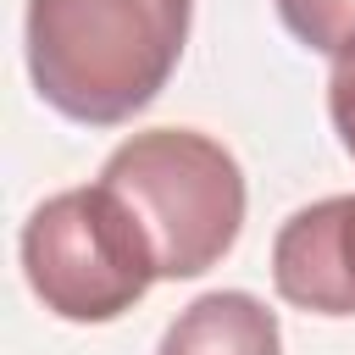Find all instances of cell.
<instances>
[{
  "instance_id": "obj_1",
  "label": "cell",
  "mask_w": 355,
  "mask_h": 355,
  "mask_svg": "<svg viewBox=\"0 0 355 355\" xmlns=\"http://www.w3.org/2000/svg\"><path fill=\"white\" fill-rule=\"evenodd\" d=\"M194 0H28V78L50 111L116 128L183 61Z\"/></svg>"
},
{
  "instance_id": "obj_2",
  "label": "cell",
  "mask_w": 355,
  "mask_h": 355,
  "mask_svg": "<svg viewBox=\"0 0 355 355\" xmlns=\"http://www.w3.org/2000/svg\"><path fill=\"white\" fill-rule=\"evenodd\" d=\"M100 183H111L155 244L161 277L211 272L244 227V172L227 144L200 128H144L122 139Z\"/></svg>"
},
{
  "instance_id": "obj_3",
  "label": "cell",
  "mask_w": 355,
  "mask_h": 355,
  "mask_svg": "<svg viewBox=\"0 0 355 355\" xmlns=\"http://www.w3.org/2000/svg\"><path fill=\"white\" fill-rule=\"evenodd\" d=\"M22 272L61 322H116L161 277L155 244L111 183L61 189L22 222Z\"/></svg>"
},
{
  "instance_id": "obj_4",
  "label": "cell",
  "mask_w": 355,
  "mask_h": 355,
  "mask_svg": "<svg viewBox=\"0 0 355 355\" xmlns=\"http://www.w3.org/2000/svg\"><path fill=\"white\" fill-rule=\"evenodd\" d=\"M272 283L311 316H355V194L300 205L277 227Z\"/></svg>"
},
{
  "instance_id": "obj_5",
  "label": "cell",
  "mask_w": 355,
  "mask_h": 355,
  "mask_svg": "<svg viewBox=\"0 0 355 355\" xmlns=\"http://www.w3.org/2000/svg\"><path fill=\"white\" fill-rule=\"evenodd\" d=\"M155 355H283V327L250 288H211L166 322Z\"/></svg>"
},
{
  "instance_id": "obj_6",
  "label": "cell",
  "mask_w": 355,
  "mask_h": 355,
  "mask_svg": "<svg viewBox=\"0 0 355 355\" xmlns=\"http://www.w3.org/2000/svg\"><path fill=\"white\" fill-rule=\"evenodd\" d=\"M272 6L305 50L333 61L355 50V0H272Z\"/></svg>"
},
{
  "instance_id": "obj_7",
  "label": "cell",
  "mask_w": 355,
  "mask_h": 355,
  "mask_svg": "<svg viewBox=\"0 0 355 355\" xmlns=\"http://www.w3.org/2000/svg\"><path fill=\"white\" fill-rule=\"evenodd\" d=\"M327 116H333V133H338L344 155L355 161V50L333 61V78H327Z\"/></svg>"
}]
</instances>
